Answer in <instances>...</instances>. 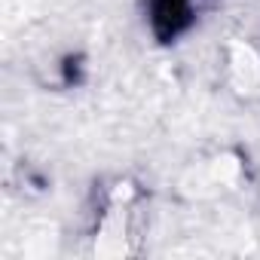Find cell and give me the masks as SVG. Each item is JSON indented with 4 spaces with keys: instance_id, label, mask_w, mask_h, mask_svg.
<instances>
[{
    "instance_id": "1",
    "label": "cell",
    "mask_w": 260,
    "mask_h": 260,
    "mask_svg": "<svg viewBox=\"0 0 260 260\" xmlns=\"http://www.w3.org/2000/svg\"><path fill=\"white\" fill-rule=\"evenodd\" d=\"M150 19L153 28L162 37H175L178 31H184L190 25L193 16V0H150Z\"/></svg>"
}]
</instances>
